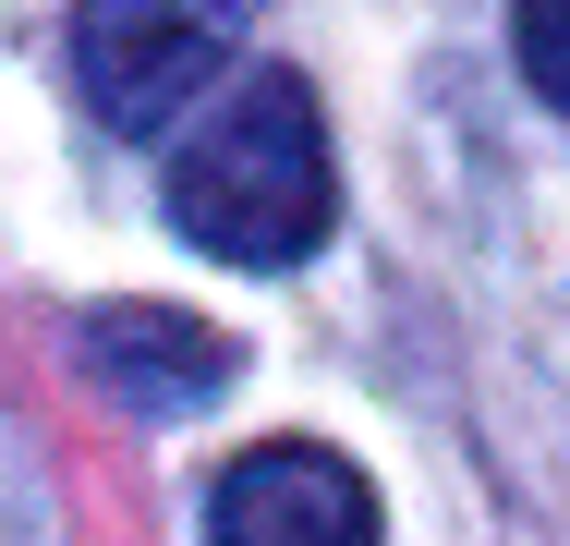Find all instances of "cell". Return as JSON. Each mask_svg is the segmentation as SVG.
Listing matches in <instances>:
<instances>
[{
	"label": "cell",
	"mask_w": 570,
	"mask_h": 546,
	"mask_svg": "<svg viewBox=\"0 0 570 546\" xmlns=\"http://www.w3.org/2000/svg\"><path fill=\"white\" fill-rule=\"evenodd\" d=\"M170 218L183 243H207L230 267H292L328 243L341 218V170H328V121H316V86L255 61L230 74V98L183 134L170 158Z\"/></svg>",
	"instance_id": "obj_1"
},
{
	"label": "cell",
	"mask_w": 570,
	"mask_h": 546,
	"mask_svg": "<svg viewBox=\"0 0 570 546\" xmlns=\"http://www.w3.org/2000/svg\"><path fill=\"white\" fill-rule=\"evenodd\" d=\"M255 0H73V86L110 134H158L243 49Z\"/></svg>",
	"instance_id": "obj_2"
},
{
	"label": "cell",
	"mask_w": 570,
	"mask_h": 546,
	"mask_svg": "<svg viewBox=\"0 0 570 546\" xmlns=\"http://www.w3.org/2000/svg\"><path fill=\"white\" fill-rule=\"evenodd\" d=\"M207 546H376V486L316 437H267L219 474Z\"/></svg>",
	"instance_id": "obj_3"
},
{
	"label": "cell",
	"mask_w": 570,
	"mask_h": 546,
	"mask_svg": "<svg viewBox=\"0 0 570 546\" xmlns=\"http://www.w3.org/2000/svg\"><path fill=\"white\" fill-rule=\"evenodd\" d=\"M73 364L110 389L121 413H195L230 389V340L183 304H98L73 316Z\"/></svg>",
	"instance_id": "obj_4"
},
{
	"label": "cell",
	"mask_w": 570,
	"mask_h": 546,
	"mask_svg": "<svg viewBox=\"0 0 570 546\" xmlns=\"http://www.w3.org/2000/svg\"><path fill=\"white\" fill-rule=\"evenodd\" d=\"M510 49L534 74V98L570 109V0H510Z\"/></svg>",
	"instance_id": "obj_5"
}]
</instances>
